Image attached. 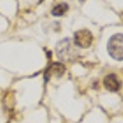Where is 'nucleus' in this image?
<instances>
[{"mask_svg":"<svg viewBox=\"0 0 123 123\" xmlns=\"http://www.w3.org/2000/svg\"><path fill=\"white\" fill-rule=\"evenodd\" d=\"M108 51L114 60L123 61V34H115L110 38Z\"/></svg>","mask_w":123,"mask_h":123,"instance_id":"obj_1","label":"nucleus"},{"mask_svg":"<svg viewBox=\"0 0 123 123\" xmlns=\"http://www.w3.org/2000/svg\"><path fill=\"white\" fill-rule=\"evenodd\" d=\"M56 55L62 61H69L76 55V50L73 47L72 41L70 39H63L57 42L56 47H55Z\"/></svg>","mask_w":123,"mask_h":123,"instance_id":"obj_2","label":"nucleus"},{"mask_svg":"<svg viewBox=\"0 0 123 123\" xmlns=\"http://www.w3.org/2000/svg\"><path fill=\"white\" fill-rule=\"evenodd\" d=\"M74 41H75V44L77 46H79V47L87 48L91 45L92 41H93V36H92L90 31H88L86 29L79 30L74 34Z\"/></svg>","mask_w":123,"mask_h":123,"instance_id":"obj_3","label":"nucleus"},{"mask_svg":"<svg viewBox=\"0 0 123 123\" xmlns=\"http://www.w3.org/2000/svg\"><path fill=\"white\" fill-rule=\"evenodd\" d=\"M65 66L62 65V63H53L50 65L44 73V78L45 81H48L52 77H61L65 73Z\"/></svg>","mask_w":123,"mask_h":123,"instance_id":"obj_4","label":"nucleus"},{"mask_svg":"<svg viewBox=\"0 0 123 123\" xmlns=\"http://www.w3.org/2000/svg\"><path fill=\"white\" fill-rule=\"evenodd\" d=\"M104 85H105V87L108 90L116 92L120 89L121 83L118 80L117 76L115 74H109L105 77V79H104Z\"/></svg>","mask_w":123,"mask_h":123,"instance_id":"obj_5","label":"nucleus"},{"mask_svg":"<svg viewBox=\"0 0 123 123\" xmlns=\"http://www.w3.org/2000/svg\"><path fill=\"white\" fill-rule=\"evenodd\" d=\"M68 9H69V6L67 3H60V4H57L56 6H55L52 8L51 13L55 15V17H61V15H63Z\"/></svg>","mask_w":123,"mask_h":123,"instance_id":"obj_6","label":"nucleus"},{"mask_svg":"<svg viewBox=\"0 0 123 123\" xmlns=\"http://www.w3.org/2000/svg\"><path fill=\"white\" fill-rule=\"evenodd\" d=\"M80 1H83V0H80Z\"/></svg>","mask_w":123,"mask_h":123,"instance_id":"obj_7","label":"nucleus"}]
</instances>
